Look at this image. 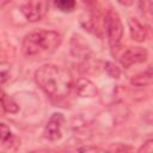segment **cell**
<instances>
[{"mask_svg":"<svg viewBox=\"0 0 153 153\" xmlns=\"http://www.w3.org/2000/svg\"><path fill=\"white\" fill-rule=\"evenodd\" d=\"M37 85L54 99L66 98L73 88V79L71 73L61 66L48 63L41 66L35 72Z\"/></svg>","mask_w":153,"mask_h":153,"instance_id":"cell-1","label":"cell"},{"mask_svg":"<svg viewBox=\"0 0 153 153\" xmlns=\"http://www.w3.org/2000/svg\"><path fill=\"white\" fill-rule=\"evenodd\" d=\"M62 36L54 30L38 29L29 32L23 38L22 51L29 59H45L61 44Z\"/></svg>","mask_w":153,"mask_h":153,"instance_id":"cell-2","label":"cell"},{"mask_svg":"<svg viewBox=\"0 0 153 153\" xmlns=\"http://www.w3.org/2000/svg\"><path fill=\"white\" fill-rule=\"evenodd\" d=\"M104 26L106 30V36L111 49L117 48L123 38V24L118 13L110 8L104 18Z\"/></svg>","mask_w":153,"mask_h":153,"instance_id":"cell-3","label":"cell"},{"mask_svg":"<svg viewBox=\"0 0 153 153\" xmlns=\"http://www.w3.org/2000/svg\"><path fill=\"white\" fill-rule=\"evenodd\" d=\"M49 4L47 1H27L22 5L20 11L29 22L41 20L48 12Z\"/></svg>","mask_w":153,"mask_h":153,"instance_id":"cell-4","label":"cell"},{"mask_svg":"<svg viewBox=\"0 0 153 153\" xmlns=\"http://www.w3.org/2000/svg\"><path fill=\"white\" fill-rule=\"evenodd\" d=\"M147 57H148L147 49H145L142 47H131L122 53V55L120 57V62L122 63V66L128 68L133 65L145 62L147 60Z\"/></svg>","mask_w":153,"mask_h":153,"instance_id":"cell-5","label":"cell"},{"mask_svg":"<svg viewBox=\"0 0 153 153\" xmlns=\"http://www.w3.org/2000/svg\"><path fill=\"white\" fill-rule=\"evenodd\" d=\"M63 122H65V118L62 114H59V112L53 114L44 127V136L51 141H56L61 139L62 136L61 128H62Z\"/></svg>","mask_w":153,"mask_h":153,"instance_id":"cell-6","label":"cell"},{"mask_svg":"<svg viewBox=\"0 0 153 153\" xmlns=\"http://www.w3.org/2000/svg\"><path fill=\"white\" fill-rule=\"evenodd\" d=\"M128 25H129V31H130V37L135 42H145L148 33L146 26L137 19V18H129L128 19Z\"/></svg>","mask_w":153,"mask_h":153,"instance_id":"cell-7","label":"cell"},{"mask_svg":"<svg viewBox=\"0 0 153 153\" xmlns=\"http://www.w3.org/2000/svg\"><path fill=\"white\" fill-rule=\"evenodd\" d=\"M73 87L75 88V92L81 97H93L97 93V88L93 85V82L86 78H80L73 84Z\"/></svg>","mask_w":153,"mask_h":153,"instance_id":"cell-8","label":"cell"},{"mask_svg":"<svg viewBox=\"0 0 153 153\" xmlns=\"http://www.w3.org/2000/svg\"><path fill=\"white\" fill-rule=\"evenodd\" d=\"M153 81V73H152V68L151 66L143 71V72H140L135 75H133L130 78V84L134 85V86H147V85H151Z\"/></svg>","mask_w":153,"mask_h":153,"instance_id":"cell-9","label":"cell"},{"mask_svg":"<svg viewBox=\"0 0 153 153\" xmlns=\"http://www.w3.org/2000/svg\"><path fill=\"white\" fill-rule=\"evenodd\" d=\"M19 146L20 140L13 135L6 141H0V153H17Z\"/></svg>","mask_w":153,"mask_h":153,"instance_id":"cell-10","label":"cell"},{"mask_svg":"<svg viewBox=\"0 0 153 153\" xmlns=\"http://www.w3.org/2000/svg\"><path fill=\"white\" fill-rule=\"evenodd\" d=\"M80 38H81V37H79V36H78V38H75V37L73 38V41H72V49H76V48H78V50H73L72 53H73L75 56L86 57V56H87V53L90 51V49H88L87 44L84 43Z\"/></svg>","mask_w":153,"mask_h":153,"instance_id":"cell-11","label":"cell"},{"mask_svg":"<svg viewBox=\"0 0 153 153\" xmlns=\"http://www.w3.org/2000/svg\"><path fill=\"white\" fill-rule=\"evenodd\" d=\"M1 106L4 108V110L6 112H11V114H14L19 110V108H18L17 103L13 100V98H11L7 94H4L2 99H1Z\"/></svg>","mask_w":153,"mask_h":153,"instance_id":"cell-12","label":"cell"},{"mask_svg":"<svg viewBox=\"0 0 153 153\" xmlns=\"http://www.w3.org/2000/svg\"><path fill=\"white\" fill-rule=\"evenodd\" d=\"M54 5L62 12H72L75 7V2L72 0H59L55 1Z\"/></svg>","mask_w":153,"mask_h":153,"instance_id":"cell-13","label":"cell"},{"mask_svg":"<svg viewBox=\"0 0 153 153\" xmlns=\"http://www.w3.org/2000/svg\"><path fill=\"white\" fill-rule=\"evenodd\" d=\"M74 153H110V152L100 147H96V146H82L78 148Z\"/></svg>","mask_w":153,"mask_h":153,"instance_id":"cell-14","label":"cell"},{"mask_svg":"<svg viewBox=\"0 0 153 153\" xmlns=\"http://www.w3.org/2000/svg\"><path fill=\"white\" fill-rule=\"evenodd\" d=\"M13 136L11 129L5 123H0V141H6Z\"/></svg>","mask_w":153,"mask_h":153,"instance_id":"cell-15","label":"cell"},{"mask_svg":"<svg viewBox=\"0 0 153 153\" xmlns=\"http://www.w3.org/2000/svg\"><path fill=\"white\" fill-rule=\"evenodd\" d=\"M106 71H108V73L112 76V78H118V75H120V69H118V67L117 66H115L114 63H106Z\"/></svg>","mask_w":153,"mask_h":153,"instance_id":"cell-16","label":"cell"},{"mask_svg":"<svg viewBox=\"0 0 153 153\" xmlns=\"http://www.w3.org/2000/svg\"><path fill=\"white\" fill-rule=\"evenodd\" d=\"M153 152V145H152V140H148L146 143H143L140 153H152Z\"/></svg>","mask_w":153,"mask_h":153,"instance_id":"cell-17","label":"cell"},{"mask_svg":"<svg viewBox=\"0 0 153 153\" xmlns=\"http://www.w3.org/2000/svg\"><path fill=\"white\" fill-rule=\"evenodd\" d=\"M8 79V73L7 72H0V85L5 82Z\"/></svg>","mask_w":153,"mask_h":153,"instance_id":"cell-18","label":"cell"},{"mask_svg":"<svg viewBox=\"0 0 153 153\" xmlns=\"http://www.w3.org/2000/svg\"><path fill=\"white\" fill-rule=\"evenodd\" d=\"M31 153H50V152H31Z\"/></svg>","mask_w":153,"mask_h":153,"instance_id":"cell-19","label":"cell"}]
</instances>
